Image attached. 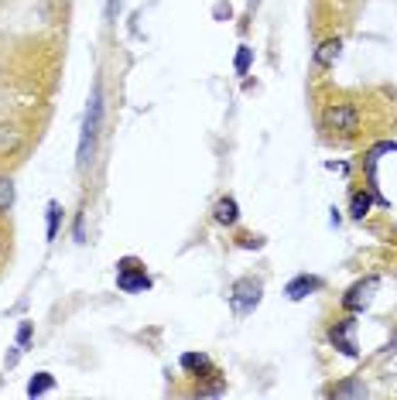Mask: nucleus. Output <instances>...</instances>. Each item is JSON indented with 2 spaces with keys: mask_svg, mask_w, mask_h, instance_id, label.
Returning <instances> with one entry per match:
<instances>
[{
  "mask_svg": "<svg viewBox=\"0 0 397 400\" xmlns=\"http://www.w3.org/2000/svg\"><path fill=\"white\" fill-rule=\"evenodd\" d=\"M237 219H240L237 199H233V195H226V199H219V202H216V223H219V226H233Z\"/></svg>",
  "mask_w": 397,
  "mask_h": 400,
  "instance_id": "8",
  "label": "nucleus"
},
{
  "mask_svg": "<svg viewBox=\"0 0 397 400\" xmlns=\"http://www.w3.org/2000/svg\"><path fill=\"white\" fill-rule=\"evenodd\" d=\"M55 387V377L52 373H35L31 380H28V397H41V394H48Z\"/></svg>",
  "mask_w": 397,
  "mask_h": 400,
  "instance_id": "9",
  "label": "nucleus"
},
{
  "mask_svg": "<svg viewBox=\"0 0 397 400\" xmlns=\"http://www.w3.org/2000/svg\"><path fill=\"white\" fill-rule=\"evenodd\" d=\"M28 343H31V322H21V328H18V345L24 349Z\"/></svg>",
  "mask_w": 397,
  "mask_h": 400,
  "instance_id": "18",
  "label": "nucleus"
},
{
  "mask_svg": "<svg viewBox=\"0 0 397 400\" xmlns=\"http://www.w3.org/2000/svg\"><path fill=\"white\" fill-rule=\"evenodd\" d=\"M59 223H62V206L59 202H48V240L59 236Z\"/></svg>",
  "mask_w": 397,
  "mask_h": 400,
  "instance_id": "13",
  "label": "nucleus"
},
{
  "mask_svg": "<svg viewBox=\"0 0 397 400\" xmlns=\"http://www.w3.org/2000/svg\"><path fill=\"white\" fill-rule=\"evenodd\" d=\"M339 52H342V41H339V38L322 41V45H318V52H315V62L322 65V69H332V65L339 62Z\"/></svg>",
  "mask_w": 397,
  "mask_h": 400,
  "instance_id": "7",
  "label": "nucleus"
},
{
  "mask_svg": "<svg viewBox=\"0 0 397 400\" xmlns=\"http://www.w3.org/2000/svg\"><path fill=\"white\" fill-rule=\"evenodd\" d=\"M260 294H264V287H260V281H254V277H243V281H237L233 284V311L237 315H250L254 308L260 305Z\"/></svg>",
  "mask_w": 397,
  "mask_h": 400,
  "instance_id": "3",
  "label": "nucleus"
},
{
  "mask_svg": "<svg viewBox=\"0 0 397 400\" xmlns=\"http://www.w3.org/2000/svg\"><path fill=\"white\" fill-rule=\"evenodd\" d=\"M367 212H370V195H367V191H357V195H353V219H363Z\"/></svg>",
  "mask_w": 397,
  "mask_h": 400,
  "instance_id": "15",
  "label": "nucleus"
},
{
  "mask_svg": "<svg viewBox=\"0 0 397 400\" xmlns=\"http://www.w3.org/2000/svg\"><path fill=\"white\" fill-rule=\"evenodd\" d=\"M247 69H250V48H247V45H240V52H237V72H240V76H247Z\"/></svg>",
  "mask_w": 397,
  "mask_h": 400,
  "instance_id": "17",
  "label": "nucleus"
},
{
  "mask_svg": "<svg viewBox=\"0 0 397 400\" xmlns=\"http://www.w3.org/2000/svg\"><path fill=\"white\" fill-rule=\"evenodd\" d=\"M329 339H332V343H336L339 349L346 352V356H357V345L350 343V322L339 325V328H332V335H329Z\"/></svg>",
  "mask_w": 397,
  "mask_h": 400,
  "instance_id": "10",
  "label": "nucleus"
},
{
  "mask_svg": "<svg viewBox=\"0 0 397 400\" xmlns=\"http://www.w3.org/2000/svg\"><path fill=\"white\" fill-rule=\"evenodd\" d=\"M18 130L14 127H0V154L4 151H11V148H18Z\"/></svg>",
  "mask_w": 397,
  "mask_h": 400,
  "instance_id": "14",
  "label": "nucleus"
},
{
  "mask_svg": "<svg viewBox=\"0 0 397 400\" xmlns=\"http://www.w3.org/2000/svg\"><path fill=\"white\" fill-rule=\"evenodd\" d=\"M99 120H103V93H99V86H93L89 106H86V120H82L79 157H76V165H79V168H86V165L93 161V151H96V137H99Z\"/></svg>",
  "mask_w": 397,
  "mask_h": 400,
  "instance_id": "1",
  "label": "nucleus"
},
{
  "mask_svg": "<svg viewBox=\"0 0 397 400\" xmlns=\"http://www.w3.org/2000/svg\"><path fill=\"white\" fill-rule=\"evenodd\" d=\"M117 284H120V291L134 294V291H144V287H151V277L144 274V267H138V260H120Z\"/></svg>",
  "mask_w": 397,
  "mask_h": 400,
  "instance_id": "4",
  "label": "nucleus"
},
{
  "mask_svg": "<svg viewBox=\"0 0 397 400\" xmlns=\"http://www.w3.org/2000/svg\"><path fill=\"white\" fill-rule=\"evenodd\" d=\"M363 394H367V390H363V383H357V380L336 387V397H363Z\"/></svg>",
  "mask_w": 397,
  "mask_h": 400,
  "instance_id": "16",
  "label": "nucleus"
},
{
  "mask_svg": "<svg viewBox=\"0 0 397 400\" xmlns=\"http://www.w3.org/2000/svg\"><path fill=\"white\" fill-rule=\"evenodd\" d=\"M11 206H14V182L11 178H0V216L11 212Z\"/></svg>",
  "mask_w": 397,
  "mask_h": 400,
  "instance_id": "11",
  "label": "nucleus"
},
{
  "mask_svg": "<svg viewBox=\"0 0 397 400\" xmlns=\"http://www.w3.org/2000/svg\"><path fill=\"white\" fill-rule=\"evenodd\" d=\"M377 291V277H367V281H359V284L350 287V294H346V308L350 311H359V308H367L370 301V294Z\"/></svg>",
  "mask_w": 397,
  "mask_h": 400,
  "instance_id": "5",
  "label": "nucleus"
},
{
  "mask_svg": "<svg viewBox=\"0 0 397 400\" xmlns=\"http://www.w3.org/2000/svg\"><path fill=\"white\" fill-rule=\"evenodd\" d=\"M322 287V281L318 277H308V274H301V277H295L291 284H288V298L291 301H301V298H308L312 291H318Z\"/></svg>",
  "mask_w": 397,
  "mask_h": 400,
  "instance_id": "6",
  "label": "nucleus"
},
{
  "mask_svg": "<svg viewBox=\"0 0 397 400\" xmlns=\"http://www.w3.org/2000/svg\"><path fill=\"white\" fill-rule=\"evenodd\" d=\"M322 127L332 133H342V137H353L359 127V113L357 106H350V103H332V106H325V113H322Z\"/></svg>",
  "mask_w": 397,
  "mask_h": 400,
  "instance_id": "2",
  "label": "nucleus"
},
{
  "mask_svg": "<svg viewBox=\"0 0 397 400\" xmlns=\"http://www.w3.org/2000/svg\"><path fill=\"white\" fill-rule=\"evenodd\" d=\"M181 366L202 373V370H209V356H202V352H185V356H181Z\"/></svg>",
  "mask_w": 397,
  "mask_h": 400,
  "instance_id": "12",
  "label": "nucleus"
}]
</instances>
